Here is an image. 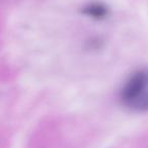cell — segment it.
I'll list each match as a JSON object with an SVG mask.
<instances>
[{"label":"cell","mask_w":148,"mask_h":148,"mask_svg":"<svg viewBox=\"0 0 148 148\" xmlns=\"http://www.w3.org/2000/svg\"><path fill=\"white\" fill-rule=\"evenodd\" d=\"M148 75L143 71L134 73L127 80L121 90V101L126 107L133 109L134 106L148 92Z\"/></svg>","instance_id":"cell-1"},{"label":"cell","mask_w":148,"mask_h":148,"mask_svg":"<svg viewBox=\"0 0 148 148\" xmlns=\"http://www.w3.org/2000/svg\"><path fill=\"white\" fill-rule=\"evenodd\" d=\"M83 13L87 16H90L95 19H103L108 16V8L105 5L92 3L83 8Z\"/></svg>","instance_id":"cell-2"}]
</instances>
